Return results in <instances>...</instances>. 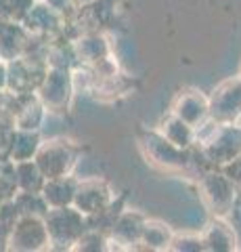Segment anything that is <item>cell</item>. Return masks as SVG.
<instances>
[{
	"mask_svg": "<svg viewBox=\"0 0 241 252\" xmlns=\"http://www.w3.org/2000/svg\"><path fill=\"white\" fill-rule=\"evenodd\" d=\"M136 143L143 158L151 166L164 172H172V175L199 177L189 149H181L174 143H170L158 128H138Z\"/></svg>",
	"mask_w": 241,
	"mask_h": 252,
	"instance_id": "1",
	"label": "cell"
},
{
	"mask_svg": "<svg viewBox=\"0 0 241 252\" xmlns=\"http://www.w3.org/2000/svg\"><path fill=\"white\" fill-rule=\"evenodd\" d=\"M210 128L204 124L195 128V143H199V152L204 160L214 168L231 162L237 154H241V128L233 124H216L208 120Z\"/></svg>",
	"mask_w": 241,
	"mask_h": 252,
	"instance_id": "2",
	"label": "cell"
},
{
	"mask_svg": "<svg viewBox=\"0 0 241 252\" xmlns=\"http://www.w3.org/2000/svg\"><path fill=\"white\" fill-rule=\"evenodd\" d=\"M76 94V74L72 67L49 65L36 89V97L49 114L63 116L72 109Z\"/></svg>",
	"mask_w": 241,
	"mask_h": 252,
	"instance_id": "3",
	"label": "cell"
},
{
	"mask_svg": "<svg viewBox=\"0 0 241 252\" xmlns=\"http://www.w3.org/2000/svg\"><path fill=\"white\" fill-rule=\"evenodd\" d=\"M82 147L69 137H53L42 141L34 156V162L46 179L74 175V168L80 160Z\"/></svg>",
	"mask_w": 241,
	"mask_h": 252,
	"instance_id": "4",
	"label": "cell"
},
{
	"mask_svg": "<svg viewBox=\"0 0 241 252\" xmlns=\"http://www.w3.org/2000/svg\"><path fill=\"white\" fill-rule=\"evenodd\" d=\"M44 223L49 231L51 250H72L78 238L88 229V220L78 208L61 206L44 212Z\"/></svg>",
	"mask_w": 241,
	"mask_h": 252,
	"instance_id": "5",
	"label": "cell"
},
{
	"mask_svg": "<svg viewBox=\"0 0 241 252\" xmlns=\"http://www.w3.org/2000/svg\"><path fill=\"white\" fill-rule=\"evenodd\" d=\"M197 185H199V195H201V200H204L206 208L210 210V215L227 219L231 215L233 206H235V198L239 191V189L233 185V181L224 175L220 168H216V170L199 175Z\"/></svg>",
	"mask_w": 241,
	"mask_h": 252,
	"instance_id": "6",
	"label": "cell"
},
{
	"mask_svg": "<svg viewBox=\"0 0 241 252\" xmlns=\"http://www.w3.org/2000/svg\"><path fill=\"white\" fill-rule=\"evenodd\" d=\"M4 250L11 252H42L51 250L44 215H19L6 238Z\"/></svg>",
	"mask_w": 241,
	"mask_h": 252,
	"instance_id": "7",
	"label": "cell"
},
{
	"mask_svg": "<svg viewBox=\"0 0 241 252\" xmlns=\"http://www.w3.org/2000/svg\"><path fill=\"white\" fill-rule=\"evenodd\" d=\"M241 114V76L227 78L208 94V116L216 124H233Z\"/></svg>",
	"mask_w": 241,
	"mask_h": 252,
	"instance_id": "8",
	"label": "cell"
},
{
	"mask_svg": "<svg viewBox=\"0 0 241 252\" xmlns=\"http://www.w3.org/2000/svg\"><path fill=\"white\" fill-rule=\"evenodd\" d=\"M46 67H49V63L34 59L29 53L23 55V57L6 61V91L17 94L36 93Z\"/></svg>",
	"mask_w": 241,
	"mask_h": 252,
	"instance_id": "9",
	"label": "cell"
},
{
	"mask_svg": "<svg viewBox=\"0 0 241 252\" xmlns=\"http://www.w3.org/2000/svg\"><path fill=\"white\" fill-rule=\"evenodd\" d=\"M115 200L113 187L101 177L92 179H78L76 195L72 206L78 208L86 219L97 217L99 212H103L109 204Z\"/></svg>",
	"mask_w": 241,
	"mask_h": 252,
	"instance_id": "10",
	"label": "cell"
},
{
	"mask_svg": "<svg viewBox=\"0 0 241 252\" xmlns=\"http://www.w3.org/2000/svg\"><path fill=\"white\" fill-rule=\"evenodd\" d=\"M21 26L26 28L34 38H55L57 34H63L67 26V17L49 6L44 0H36L32 9L23 17Z\"/></svg>",
	"mask_w": 241,
	"mask_h": 252,
	"instance_id": "11",
	"label": "cell"
},
{
	"mask_svg": "<svg viewBox=\"0 0 241 252\" xmlns=\"http://www.w3.org/2000/svg\"><path fill=\"white\" fill-rule=\"evenodd\" d=\"M145 219L143 212L124 208L109 229V250H136Z\"/></svg>",
	"mask_w": 241,
	"mask_h": 252,
	"instance_id": "12",
	"label": "cell"
},
{
	"mask_svg": "<svg viewBox=\"0 0 241 252\" xmlns=\"http://www.w3.org/2000/svg\"><path fill=\"white\" fill-rule=\"evenodd\" d=\"M72 49L76 55V61L80 63V67H92L97 63L113 57L111 42L103 32H82L72 40Z\"/></svg>",
	"mask_w": 241,
	"mask_h": 252,
	"instance_id": "13",
	"label": "cell"
},
{
	"mask_svg": "<svg viewBox=\"0 0 241 252\" xmlns=\"http://www.w3.org/2000/svg\"><path fill=\"white\" fill-rule=\"evenodd\" d=\"M170 112L178 116L183 122H187L193 128H197L199 124H204L208 120V94H204L199 89H183L174 97Z\"/></svg>",
	"mask_w": 241,
	"mask_h": 252,
	"instance_id": "14",
	"label": "cell"
},
{
	"mask_svg": "<svg viewBox=\"0 0 241 252\" xmlns=\"http://www.w3.org/2000/svg\"><path fill=\"white\" fill-rule=\"evenodd\" d=\"M34 36L17 21L0 19V57L4 61L23 57L32 51Z\"/></svg>",
	"mask_w": 241,
	"mask_h": 252,
	"instance_id": "15",
	"label": "cell"
},
{
	"mask_svg": "<svg viewBox=\"0 0 241 252\" xmlns=\"http://www.w3.org/2000/svg\"><path fill=\"white\" fill-rule=\"evenodd\" d=\"M201 235V246L204 252H235L237 250V235L233 227L220 217H212L206 225Z\"/></svg>",
	"mask_w": 241,
	"mask_h": 252,
	"instance_id": "16",
	"label": "cell"
},
{
	"mask_svg": "<svg viewBox=\"0 0 241 252\" xmlns=\"http://www.w3.org/2000/svg\"><path fill=\"white\" fill-rule=\"evenodd\" d=\"M76 187H78V179L74 175H65V177L46 179L40 193L49 208H61L74 204Z\"/></svg>",
	"mask_w": 241,
	"mask_h": 252,
	"instance_id": "17",
	"label": "cell"
},
{
	"mask_svg": "<svg viewBox=\"0 0 241 252\" xmlns=\"http://www.w3.org/2000/svg\"><path fill=\"white\" fill-rule=\"evenodd\" d=\"M172 238H174V231L168 223L160 219H145L141 242H138L136 250H155V252L168 250Z\"/></svg>",
	"mask_w": 241,
	"mask_h": 252,
	"instance_id": "18",
	"label": "cell"
},
{
	"mask_svg": "<svg viewBox=\"0 0 241 252\" xmlns=\"http://www.w3.org/2000/svg\"><path fill=\"white\" fill-rule=\"evenodd\" d=\"M158 130L170 141V143H174L181 149H191L193 145H195V128L189 126L187 122H183L181 118L174 116L172 112H168L160 120Z\"/></svg>",
	"mask_w": 241,
	"mask_h": 252,
	"instance_id": "19",
	"label": "cell"
},
{
	"mask_svg": "<svg viewBox=\"0 0 241 252\" xmlns=\"http://www.w3.org/2000/svg\"><path fill=\"white\" fill-rule=\"evenodd\" d=\"M40 143H42L40 130L13 128V137H11V145H9V160L11 162L34 160Z\"/></svg>",
	"mask_w": 241,
	"mask_h": 252,
	"instance_id": "20",
	"label": "cell"
},
{
	"mask_svg": "<svg viewBox=\"0 0 241 252\" xmlns=\"http://www.w3.org/2000/svg\"><path fill=\"white\" fill-rule=\"evenodd\" d=\"M46 107L40 103L36 93L27 94L26 101L21 103L17 116L13 120V128H23V130H40L46 120Z\"/></svg>",
	"mask_w": 241,
	"mask_h": 252,
	"instance_id": "21",
	"label": "cell"
},
{
	"mask_svg": "<svg viewBox=\"0 0 241 252\" xmlns=\"http://www.w3.org/2000/svg\"><path fill=\"white\" fill-rule=\"evenodd\" d=\"M13 172H15V185H17L19 193H40L44 187L46 177L42 170L38 168L34 160L26 162H13Z\"/></svg>",
	"mask_w": 241,
	"mask_h": 252,
	"instance_id": "22",
	"label": "cell"
},
{
	"mask_svg": "<svg viewBox=\"0 0 241 252\" xmlns=\"http://www.w3.org/2000/svg\"><path fill=\"white\" fill-rule=\"evenodd\" d=\"M105 250H109V235L99 229H92V227H88L72 246V252H105Z\"/></svg>",
	"mask_w": 241,
	"mask_h": 252,
	"instance_id": "23",
	"label": "cell"
},
{
	"mask_svg": "<svg viewBox=\"0 0 241 252\" xmlns=\"http://www.w3.org/2000/svg\"><path fill=\"white\" fill-rule=\"evenodd\" d=\"M13 202L17 204L19 215H44L49 206L42 198V193H15Z\"/></svg>",
	"mask_w": 241,
	"mask_h": 252,
	"instance_id": "24",
	"label": "cell"
},
{
	"mask_svg": "<svg viewBox=\"0 0 241 252\" xmlns=\"http://www.w3.org/2000/svg\"><path fill=\"white\" fill-rule=\"evenodd\" d=\"M17 217H19V208H17V204L13 202V198L0 204V250H4L6 238H9Z\"/></svg>",
	"mask_w": 241,
	"mask_h": 252,
	"instance_id": "25",
	"label": "cell"
},
{
	"mask_svg": "<svg viewBox=\"0 0 241 252\" xmlns=\"http://www.w3.org/2000/svg\"><path fill=\"white\" fill-rule=\"evenodd\" d=\"M36 0H0V19L21 23Z\"/></svg>",
	"mask_w": 241,
	"mask_h": 252,
	"instance_id": "26",
	"label": "cell"
},
{
	"mask_svg": "<svg viewBox=\"0 0 241 252\" xmlns=\"http://www.w3.org/2000/svg\"><path fill=\"white\" fill-rule=\"evenodd\" d=\"M17 193V185H15V172H13V162L4 160L0 166V204L11 200Z\"/></svg>",
	"mask_w": 241,
	"mask_h": 252,
	"instance_id": "27",
	"label": "cell"
},
{
	"mask_svg": "<svg viewBox=\"0 0 241 252\" xmlns=\"http://www.w3.org/2000/svg\"><path fill=\"white\" fill-rule=\"evenodd\" d=\"M168 250H172V252H204L201 235L199 233H183V235L174 233Z\"/></svg>",
	"mask_w": 241,
	"mask_h": 252,
	"instance_id": "28",
	"label": "cell"
},
{
	"mask_svg": "<svg viewBox=\"0 0 241 252\" xmlns=\"http://www.w3.org/2000/svg\"><path fill=\"white\" fill-rule=\"evenodd\" d=\"M220 170H222L224 175H227V177L233 181V185H235L237 189H241V154H237L231 162L222 164Z\"/></svg>",
	"mask_w": 241,
	"mask_h": 252,
	"instance_id": "29",
	"label": "cell"
},
{
	"mask_svg": "<svg viewBox=\"0 0 241 252\" xmlns=\"http://www.w3.org/2000/svg\"><path fill=\"white\" fill-rule=\"evenodd\" d=\"M13 137V126L0 122V160H9V145Z\"/></svg>",
	"mask_w": 241,
	"mask_h": 252,
	"instance_id": "30",
	"label": "cell"
},
{
	"mask_svg": "<svg viewBox=\"0 0 241 252\" xmlns=\"http://www.w3.org/2000/svg\"><path fill=\"white\" fill-rule=\"evenodd\" d=\"M49 6H53L55 11H59L61 15H65V17H69L76 9H78V4H76V0H44Z\"/></svg>",
	"mask_w": 241,
	"mask_h": 252,
	"instance_id": "31",
	"label": "cell"
},
{
	"mask_svg": "<svg viewBox=\"0 0 241 252\" xmlns=\"http://www.w3.org/2000/svg\"><path fill=\"white\" fill-rule=\"evenodd\" d=\"M6 91V61L0 59V93Z\"/></svg>",
	"mask_w": 241,
	"mask_h": 252,
	"instance_id": "32",
	"label": "cell"
},
{
	"mask_svg": "<svg viewBox=\"0 0 241 252\" xmlns=\"http://www.w3.org/2000/svg\"><path fill=\"white\" fill-rule=\"evenodd\" d=\"M88 2H92V0H76V4H78V6H82V4H88Z\"/></svg>",
	"mask_w": 241,
	"mask_h": 252,
	"instance_id": "33",
	"label": "cell"
},
{
	"mask_svg": "<svg viewBox=\"0 0 241 252\" xmlns=\"http://www.w3.org/2000/svg\"><path fill=\"white\" fill-rule=\"evenodd\" d=\"M235 124H237V126H239V128H241V114H239V116H237V120H235Z\"/></svg>",
	"mask_w": 241,
	"mask_h": 252,
	"instance_id": "34",
	"label": "cell"
},
{
	"mask_svg": "<svg viewBox=\"0 0 241 252\" xmlns=\"http://www.w3.org/2000/svg\"><path fill=\"white\" fill-rule=\"evenodd\" d=\"M0 166H2V160H0Z\"/></svg>",
	"mask_w": 241,
	"mask_h": 252,
	"instance_id": "35",
	"label": "cell"
},
{
	"mask_svg": "<svg viewBox=\"0 0 241 252\" xmlns=\"http://www.w3.org/2000/svg\"><path fill=\"white\" fill-rule=\"evenodd\" d=\"M0 59H2V57H0Z\"/></svg>",
	"mask_w": 241,
	"mask_h": 252,
	"instance_id": "36",
	"label": "cell"
},
{
	"mask_svg": "<svg viewBox=\"0 0 241 252\" xmlns=\"http://www.w3.org/2000/svg\"><path fill=\"white\" fill-rule=\"evenodd\" d=\"M239 76H241V74H239Z\"/></svg>",
	"mask_w": 241,
	"mask_h": 252,
	"instance_id": "37",
	"label": "cell"
}]
</instances>
